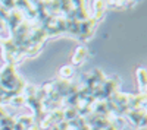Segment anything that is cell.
I'll return each mask as SVG.
<instances>
[{
	"label": "cell",
	"instance_id": "15",
	"mask_svg": "<svg viewBox=\"0 0 147 130\" xmlns=\"http://www.w3.org/2000/svg\"><path fill=\"white\" fill-rule=\"evenodd\" d=\"M140 130H146V129H140Z\"/></svg>",
	"mask_w": 147,
	"mask_h": 130
},
{
	"label": "cell",
	"instance_id": "5",
	"mask_svg": "<svg viewBox=\"0 0 147 130\" xmlns=\"http://www.w3.org/2000/svg\"><path fill=\"white\" fill-rule=\"evenodd\" d=\"M136 76H137V80H138V85L141 88V92H144L146 85H147V70L144 67H138Z\"/></svg>",
	"mask_w": 147,
	"mask_h": 130
},
{
	"label": "cell",
	"instance_id": "3",
	"mask_svg": "<svg viewBox=\"0 0 147 130\" xmlns=\"http://www.w3.org/2000/svg\"><path fill=\"white\" fill-rule=\"evenodd\" d=\"M146 117V108H132L127 113V119L128 121H131L134 126H137L140 124V121Z\"/></svg>",
	"mask_w": 147,
	"mask_h": 130
},
{
	"label": "cell",
	"instance_id": "11",
	"mask_svg": "<svg viewBox=\"0 0 147 130\" xmlns=\"http://www.w3.org/2000/svg\"><path fill=\"white\" fill-rule=\"evenodd\" d=\"M0 7L9 13V12L15 10V2L13 0H3V2H0Z\"/></svg>",
	"mask_w": 147,
	"mask_h": 130
},
{
	"label": "cell",
	"instance_id": "1",
	"mask_svg": "<svg viewBox=\"0 0 147 130\" xmlns=\"http://www.w3.org/2000/svg\"><path fill=\"white\" fill-rule=\"evenodd\" d=\"M0 86L5 91H13L16 95H21L25 88V82L16 75L15 66L5 64L3 69L0 70Z\"/></svg>",
	"mask_w": 147,
	"mask_h": 130
},
{
	"label": "cell",
	"instance_id": "7",
	"mask_svg": "<svg viewBox=\"0 0 147 130\" xmlns=\"http://www.w3.org/2000/svg\"><path fill=\"white\" fill-rule=\"evenodd\" d=\"M72 75H74V70H72L71 66H63V67H60V70H59V76H60V79H63V80H68Z\"/></svg>",
	"mask_w": 147,
	"mask_h": 130
},
{
	"label": "cell",
	"instance_id": "8",
	"mask_svg": "<svg viewBox=\"0 0 147 130\" xmlns=\"http://www.w3.org/2000/svg\"><path fill=\"white\" fill-rule=\"evenodd\" d=\"M16 121L21 123L24 127H25V130L30 129V127L34 124V119H32V117H30V115H21V117H18Z\"/></svg>",
	"mask_w": 147,
	"mask_h": 130
},
{
	"label": "cell",
	"instance_id": "13",
	"mask_svg": "<svg viewBox=\"0 0 147 130\" xmlns=\"http://www.w3.org/2000/svg\"><path fill=\"white\" fill-rule=\"evenodd\" d=\"M49 130H59V127H57V126H53L52 129H49Z\"/></svg>",
	"mask_w": 147,
	"mask_h": 130
},
{
	"label": "cell",
	"instance_id": "6",
	"mask_svg": "<svg viewBox=\"0 0 147 130\" xmlns=\"http://www.w3.org/2000/svg\"><path fill=\"white\" fill-rule=\"evenodd\" d=\"M105 9H106V2H96L94 3V16L93 19L99 21L103 18V13H105Z\"/></svg>",
	"mask_w": 147,
	"mask_h": 130
},
{
	"label": "cell",
	"instance_id": "2",
	"mask_svg": "<svg viewBox=\"0 0 147 130\" xmlns=\"http://www.w3.org/2000/svg\"><path fill=\"white\" fill-rule=\"evenodd\" d=\"M96 23H97V21L93 19V18H88V19L80 22V35H78V38L81 41L87 40L88 37L93 35V32L96 29Z\"/></svg>",
	"mask_w": 147,
	"mask_h": 130
},
{
	"label": "cell",
	"instance_id": "4",
	"mask_svg": "<svg viewBox=\"0 0 147 130\" xmlns=\"http://www.w3.org/2000/svg\"><path fill=\"white\" fill-rule=\"evenodd\" d=\"M87 57H88V50L85 47H78L72 56V63L74 64H82Z\"/></svg>",
	"mask_w": 147,
	"mask_h": 130
},
{
	"label": "cell",
	"instance_id": "14",
	"mask_svg": "<svg viewBox=\"0 0 147 130\" xmlns=\"http://www.w3.org/2000/svg\"><path fill=\"white\" fill-rule=\"evenodd\" d=\"M3 40H5V38H2V37H0V45H2V42H3Z\"/></svg>",
	"mask_w": 147,
	"mask_h": 130
},
{
	"label": "cell",
	"instance_id": "12",
	"mask_svg": "<svg viewBox=\"0 0 147 130\" xmlns=\"http://www.w3.org/2000/svg\"><path fill=\"white\" fill-rule=\"evenodd\" d=\"M9 104L15 105V107H21V105H24V104H25V98H24V97H22V94H21V95H16V97H13V98H12Z\"/></svg>",
	"mask_w": 147,
	"mask_h": 130
},
{
	"label": "cell",
	"instance_id": "9",
	"mask_svg": "<svg viewBox=\"0 0 147 130\" xmlns=\"http://www.w3.org/2000/svg\"><path fill=\"white\" fill-rule=\"evenodd\" d=\"M13 124H15V119L10 117L9 114L0 119V127H13Z\"/></svg>",
	"mask_w": 147,
	"mask_h": 130
},
{
	"label": "cell",
	"instance_id": "10",
	"mask_svg": "<svg viewBox=\"0 0 147 130\" xmlns=\"http://www.w3.org/2000/svg\"><path fill=\"white\" fill-rule=\"evenodd\" d=\"M74 9L72 2H60V9H59V13H65V16L68 13H71V10Z\"/></svg>",
	"mask_w": 147,
	"mask_h": 130
}]
</instances>
